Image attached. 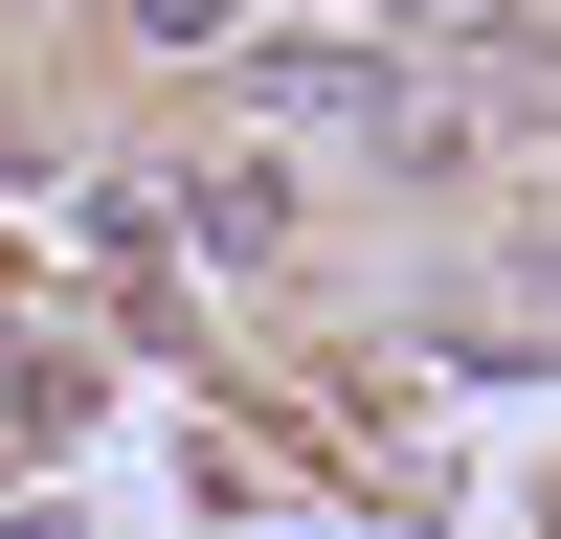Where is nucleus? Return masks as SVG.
I'll return each instance as SVG.
<instances>
[{
    "instance_id": "f257e3e1",
    "label": "nucleus",
    "mask_w": 561,
    "mask_h": 539,
    "mask_svg": "<svg viewBox=\"0 0 561 539\" xmlns=\"http://www.w3.org/2000/svg\"><path fill=\"white\" fill-rule=\"evenodd\" d=\"M270 113H314V135H404V68H382V45H270Z\"/></svg>"
}]
</instances>
